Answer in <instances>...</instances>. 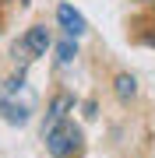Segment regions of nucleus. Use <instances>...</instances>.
I'll list each match as a JSON object with an SVG mask.
<instances>
[{"instance_id":"1","label":"nucleus","mask_w":155,"mask_h":158,"mask_svg":"<svg viewBox=\"0 0 155 158\" xmlns=\"http://www.w3.org/2000/svg\"><path fill=\"white\" fill-rule=\"evenodd\" d=\"M81 148V130L71 123V119H63V123H57L53 130H46V151L53 158H71Z\"/></svg>"},{"instance_id":"2","label":"nucleus","mask_w":155,"mask_h":158,"mask_svg":"<svg viewBox=\"0 0 155 158\" xmlns=\"http://www.w3.org/2000/svg\"><path fill=\"white\" fill-rule=\"evenodd\" d=\"M57 21H60V28L67 32L71 39H78V35H85V32H88L85 18H81V14H78L71 4H60V7H57Z\"/></svg>"},{"instance_id":"3","label":"nucleus","mask_w":155,"mask_h":158,"mask_svg":"<svg viewBox=\"0 0 155 158\" xmlns=\"http://www.w3.org/2000/svg\"><path fill=\"white\" fill-rule=\"evenodd\" d=\"M71 109H74V98H71V95H57L50 102V109H46V130H53L57 123H63Z\"/></svg>"},{"instance_id":"4","label":"nucleus","mask_w":155,"mask_h":158,"mask_svg":"<svg viewBox=\"0 0 155 158\" xmlns=\"http://www.w3.org/2000/svg\"><path fill=\"white\" fill-rule=\"evenodd\" d=\"M21 42L28 46L32 56H46V49H50V32H46V25H35V28H28Z\"/></svg>"},{"instance_id":"5","label":"nucleus","mask_w":155,"mask_h":158,"mask_svg":"<svg viewBox=\"0 0 155 158\" xmlns=\"http://www.w3.org/2000/svg\"><path fill=\"white\" fill-rule=\"evenodd\" d=\"M116 95H120L123 102L134 98V95H138V81H134L131 74H116Z\"/></svg>"},{"instance_id":"6","label":"nucleus","mask_w":155,"mask_h":158,"mask_svg":"<svg viewBox=\"0 0 155 158\" xmlns=\"http://www.w3.org/2000/svg\"><path fill=\"white\" fill-rule=\"evenodd\" d=\"M74 56H78V46H74V39L67 35V39H63V42L57 46V60H60V63H71Z\"/></svg>"}]
</instances>
